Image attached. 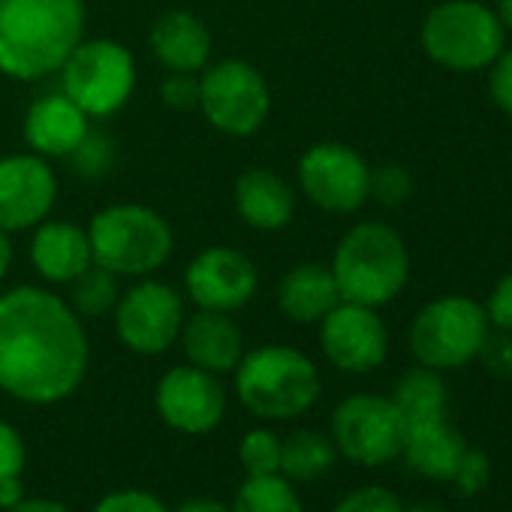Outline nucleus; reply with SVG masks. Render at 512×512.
Returning <instances> with one entry per match:
<instances>
[{"instance_id": "nucleus-1", "label": "nucleus", "mask_w": 512, "mask_h": 512, "mask_svg": "<svg viewBox=\"0 0 512 512\" xmlns=\"http://www.w3.org/2000/svg\"><path fill=\"white\" fill-rule=\"evenodd\" d=\"M82 317L43 287L0 296V392L25 404H58L88 374Z\"/></svg>"}, {"instance_id": "nucleus-2", "label": "nucleus", "mask_w": 512, "mask_h": 512, "mask_svg": "<svg viewBox=\"0 0 512 512\" xmlns=\"http://www.w3.org/2000/svg\"><path fill=\"white\" fill-rule=\"evenodd\" d=\"M85 40L82 0H0V73L37 82Z\"/></svg>"}, {"instance_id": "nucleus-3", "label": "nucleus", "mask_w": 512, "mask_h": 512, "mask_svg": "<svg viewBox=\"0 0 512 512\" xmlns=\"http://www.w3.org/2000/svg\"><path fill=\"white\" fill-rule=\"evenodd\" d=\"M329 269L341 302L383 308L398 299L410 281V253L398 229L365 220L344 232Z\"/></svg>"}, {"instance_id": "nucleus-4", "label": "nucleus", "mask_w": 512, "mask_h": 512, "mask_svg": "<svg viewBox=\"0 0 512 512\" xmlns=\"http://www.w3.org/2000/svg\"><path fill=\"white\" fill-rule=\"evenodd\" d=\"M320 389L317 365L296 347H256L235 365V395L260 419H296L317 404Z\"/></svg>"}, {"instance_id": "nucleus-5", "label": "nucleus", "mask_w": 512, "mask_h": 512, "mask_svg": "<svg viewBox=\"0 0 512 512\" xmlns=\"http://www.w3.org/2000/svg\"><path fill=\"white\" fill-rule=\"evenodd\" d=\"M94 263L118 278H145L172 256V226L148 205H109L88 226Z\"/></svg>"}, {"instance_id": "nucleus-6", "label": "nucleus", "mask_w": 512, "mask_h": 512, "mask_svg": "<svg viewBox=\"0 0 512 512\" xmlns=\"http://www.w3.org/2000/svg\"><path fill=\"white\" fill-rule=\"evenodd\" d=\"M422 49L443 70L476 73L506 49V31L482 0H443L422 22Z\"/></svg>"}, {"instance_id": "nucleus-7", "label": "nucleus", "mask_w": 512, "mask_h": 512, "mask_svg": "<svg viewBox=\"0 0 512 512\" xmlns=\"http://www.w3.org/2000/svg\"><path fill=\"white\" fill-rule=\"evenodd\" d=\"M488 335L491 323L479 302L470 296H440L413 317L410 350L425 368L458 371L479 359Z\"/></svg>"}, {"instance_id": "nucleus-8", "label": "nucleus", "mask_w": 512, "mask_h": 512, "mask_svg": "<svg viewBox=\"0 0 512 512\" xmlns=\"http://www.w3.org/2000/svg\"><path fill=\"white\" fill-rule=\"evenodd\" d=\"M136 88V61L115 40H82L61 67V91L88 115H115Z\"/></svg>"}, {"instance_id": "nucleus-9", "label": "nucleus", "mask_w": 512, "mask_h": 512, "mask_svg": "<svg viewBox=\"0 0 512 512\" xmlns=\"http://www.w3.org/2000/svg\"><path fill=\"white\" fill-rule=\"evenodd\" d=\"M199 112L226 136H253L272 112V94L260 70L229 58L202 70Z\"/></svg>"}, {"instance_id": "nucleus-10", "label": "nucleus", "mask_w": 512, "mask_h": 512, "mask_svg": "<svg viewBox=\"0 0 512 512\" xmlns=\"http://www.w3.org/2000/svg\"><path fill=\"white\" fill-rule=\"evenodd\" d=\"M329 431L338 455H344L353 464L383 467L401 458L404 419L392 404V398L386 395H374V392L347 395L332 410Z\"/></svg>"}, {"instance_id": "nucleus-11", "label": "nucleus", "mask_w": 512, "mask_h": 512, "mask_svg": "<svg viewBox=\"0 0 512 512\" xmlns=\"http://www.w3.org/2000/svg\"><path fill=\"white\" fill-rule=\"evenodd\" d=\"M299 184L317 208L329 214H353L371 199V166L350 145L320 142L302 154Z\"/></svg>"}, {"instance_id": "nucleus-12", "label": "nucleus", "mask_w": 512, "mask_h": 512, "mask_svg": "<svg viewBox=\"0 0 512 512\" xmlns=\"http://www.w3.org/2000/svg\"><path fill=\"white\" fill-rule=\"evenodd\" d=\"M112 317L115 335L124 347L139 356H160L181 335L184 302L169 284L142 281L118 299Z\"/></svg>"}, {"instance_id": "nucleus-13", "label": "nucleus", "mask_w": 512, "mask_h": 512, "mask_svg": "<svg viewBox=\"0 0 512 512\" xmlns=\"http://www.w3.org/2000/svg\"><path fill=\"white\" fill-rule=\"evenodd\" d=\"M320 347L338 371L368 374L389 356V329L377 308L338 302L320 320Z\"/></svg>"}, {"instance_id": "nucleus-14", "label": "nucleus", "mask_w": 512, "mask_h": 512, "mask_svg": "<svg viewBox=\"0 0 512 512\" xmlns=\"http://www.w3.org/2000/svg\"><path fill=\"white\" fill-rule=\"evenodd\" d=\"M157 413L178 434H211L226 413V392L217 374L196 365L169 368L157 383Z\"/></svg>"}, {"instance_id": "nucleus-15", "label": "nucleus", "mask_w": 512, "mask_h": 512, "mask_svg": "<svg viewBox=\"0 0 512 512\" xmlns=\"http://www.w3.org/2000/svg\"><path fill=\"white\" fill-rule=\"evenodd\" d=\"M184 287L199 308L232 314L256 296L260 275H256L250 256L235 247L217 244L193 256L184 272Z\"/></svg>"}, {"instance_id": "nucleus-16", "label": "nucleus", "mask_w": 512, "mask_h": 512, "mask_svg": "<svg viewBox=\"0 0 512 512\" xmlns=\"http://www.w3.org/2000/svg\"><path fill=\"white\" fill-rule=\"evenodd\" d=\"M58 196V178L46 157L13 154L0 160V229L22 232L40 226Z\"/></svg>"}, {"instance_id": "nucleus-17", "label": "nucleus", "mask_w": 512, "mask_h": 512, "mask_svg": "<svg viewBox=\"0 0 512 512\" xmlns=\"http://www.w3.org/2000/svg\"><path fill=\"white\" fill-rule=\"evenodd\" d=\"M88 130V115L64 91L34 100L25 115V142L40 157H70Z\"/></svg>"}, {"instance_id": "nucleus-18", "label": "nucleus", "mask_w": 512, "mask_h": 512, "mask_svg": "<svg viewBox=\"0 0 512 512\" xmlns=\"http://www.w3.org/2000/svg\"><path fill=\"white\" fill-rule=\"evenodd\" d=\"M178 338L184 344L187 362L211 374L235 371V365L244 356V335L238 323L223 311L199 308L193 317H184Z\"/></svg>"}, {"instance_id": "nucleus-19", "label": "nucleus", "mask_w": 512, "mask_h": 512, "mask_svg": "<svg viewBox=\"0 0 512 512\" xmlns=\"http://www.w3.org/2000/svg\"><path fill=\"white\" fill-rule=\"evenodd\" d=\"M34 229L31 263L49 284H70L94 263L88 229L70 220H43Z\"/></svg>"}, {"instance_id": "nucleus-20", "label": "nucleus", "mask_w": 512, "mask_h": 512, "mask_svg": "<svg viewBox=\"0 0 512 512\" xmlns=\"http://www.w3.org/2000/svg\"><path fill=\"white\" fill-rule=\"evenodd\" d=\"M232 202L238 217L250 229L260 232H278L296 214V193L287 184V178H281L275 169H260V166L238 175Z\"/></svg>"}, {"instance_id": "nucleus-21", "label": "nucleus", "mask_w": 512, "mask_h": 512, "mask_svg": "<svg viewBox=\"0 0 512 512\" xmlns=\"http://www.w3.org/2000/svg\"><path fill=\"white\" fill-rule=\"evenodd\" d=\"M467 446L470 443L464 440V434L446 416V419H434V422L407 425L401 458L416 476H422L428 482H452Z\"/></svg>"}, {"instance_id": "nucleus-22", "label": "nucleus", "mask_w": 512, "mask_h": 512, "mask_svg": "<svg viewBox=\"0 0 512 512\" xmlns=\"http://www.w3.org/2000/svg\"><path fill=\"white\" fill-rule=\"evenodd\" d=\"M148 46L169 73H202L211 58V34L193 13L172 10L151 28Z\"/></svg>"}, {"instance_id": "nucleus-23", "label": "nucleus", "mask_w": 512, "mask_h": 512, "mask_svg": "<svg viewBox=\"0 0 512 512\" xmlns=\"http://www.w3.org/2000/svg\"><path fill=\"white\" fill-rule=\"evenodd\" d=\"M338 302H341V293H338L335 275L329 266H320V263H302L290 269L278 284V305L284 317L302 326L320 323Z\"/></svg>"}, {"instance_id": "nucleus-24", "label": "nucleus", "mask_w": 512, "mask_h": 512, "mask_svg": "<svg viewBox=\"0 0 512 512\" xmlns=\"http://www.w3.org/2000/svg\"><path fill=\"white\" fill-rule=\"evenodd\" d=\"M389 398L398 407V413L404 419V428L449 416V389H446L443 371H434V368H425V365H416V368L404 371Z\"/></svg>"}, {"instance_id": "nucleus-25", "label": "nucleus", "mask_w": 512, "mask_h": 512, "mask_svg": "<svg viewBox=\"0 0 512 512\" xmlns=\"http://www.w3.org/2000/svg\"><path fill=\"white\" fill-rule=\"evenodd\" d=\"M338 461V449L332 437L320 431H293L281 440V476L290 482H314L326 476Z\"/></svg>"}, {"instance_id": "nucleus-26", "label": "nucleus", "mask_w": 512, "mask_h": 512, "mask_svg": "<svg viewBox=\"0 0 512 512\" xmlns=\"http://www.w3.org/2000/svg\"><path fill=\"white\" fill-rule=\"evenodd\" d=\"M229 509L232 512H305L293 482L281 473L247 476L238 485Z\"/></svg>"}, {"instance_id": "nucleus-27", "label": "nucleus", "mask_w": 512, "mask_h": 512, "mask_svg": "<svg viewBox=\"0 0 512 512\" xmlns=\"http://www.w3.org/2000/svg\"><path fill=\"white\" fill-rule=\"evenodd\" d=\"M70 287V308L82 317V320H94V317H106L115 311L121 293H118V275L91 263L76 281L67 284Z\"/></svg>"}, {"instance_id": "nucleus-28", "label": "nucleus", "mask_w": 512, "mask_h": 512, "mask_svg": "<svg viewBox=\"0 0 512 512\" xmlns=\"http://www.w3.org/2000/svg\"><path fill=\"white\" fill-rule=\"evenodd\" d=\"M238 461L250 476L281 473V437L269 428H253L238 443Z\"/></svg>"}, {"instance_id": "nucleus-29", "label": "nucleus", "mask_w": 512, "mask_h": 512, "mask_svg": "<svg viewBox=\"0 0 512 512\" xmlns=\"http://www.w3.org/2000/svg\"><path fill=\"white\" fill-rule=\"evenodd\" d=\"M368 196H374L380 205H401L413 196V178L404 166L398 163H383L377 169H371V184H368Z\"/></svg>"}, {"instance_id": "nucleus-30", "label": "nucleus", "mask_w": 512, "mask_h": 512, "mask_svg": "<svg viewBox=\"0 0 512 512\" xmlns=\"http://www.w3.org/2000/svg\"><path fill=\"white\" fill-rule=\"evenodd\" d=\"M332 512H404V503L386 485H362L344 494Z\"/></svg>"}, {"instance_id": "nucleus-31", "label": "nucleus", "mask_w": 512, "mask_h": 512, "mask_svg": "<svg viewBox=\"0 0 512 512\" xmlns=\"http://www.w3.org/2000/svg\"><path fill=\"white\" fill-rule=\"evenodd\" d=\"M488 482H491V455L482 446H467L461 461H458V470L452 476V485L461 494L473 497V494L485 491Z\"/></svg>"}, {"instance_id": "nucleus-32", "label": "nucleus", "mask_w": 512, "mask_h": 512, "mask_svg": "<svg viewBox=\"0 0 512 512\" xmlns=\"http://www.w3.org/2000/svg\"><path fill=\"white\" fill-rule=\"evenodd\" d=\"M70 157H73L76 169L85 178H103L112 169V163H115V148H112V142L106 136L88 130V136L82 139V145Z\"/></svg>"}, {"instance_id": "nucleus-33", "label": "nucleus", "mask_w": 512, "mask_h": 512, "mask_svg": "<svg viewBox=\"0 0 512 512\" xmlns=\"http://www.w3.org/2000/svg\"><path fill=\"white\" fill-rule=\"evenodd\" d=\"M91 512H169L163 506L160 497H154L151 491L142 488H124V491H112L106 494Z\"/></svg>"}, {"instance_id": "nucleus-34", "label": "nucleus", "mask_w": 512, "mask_h": 512, "mask_svg": "<svg viewBox=\"0 0 512 512\" xmlns=\"http://www.w3.org/2000/svg\"><path fill=\"white\" fill-rule=\"evenodd\" d=\"M479 362L497 380H512V332L491 329L488 341L479 350Z\"/></svg>"}, {"instance_id": "nucleus-35", "label": "nucleus", "mask_w": 512, "mask_h": 512, "mask_svg": "<svg viewBox=\"0 0 512 512\" xmlns=\"http://www.w3.org/2000/svg\"><path fill=\"white\" fill-rule=\"evenodd\" d=\"M488 97L491 103L512 118V49H503L488 67Z\"/></svg>"}, {"instance_id": "nucleus-36", "label": "nucleus", "mask_w": 512, "mask_h": 512, "mask_svg": "<svg viewBox=\"0 0 512 512\" xmlns=\"http://www.w3.org/2000/svg\"><path fill=\"white\" fill-rule=\"evenodd\" d=\"M25 461H28V449L22 434L10 422L0 419V482L22 476Z\"/></svg>"}, {"instance_id": "nucleus-37", "label": "nucleus", "mask_w": 512, "mask_h": 512, "mask_svg": "<svg viewBox=\"0 0 512 512\" xmlns=\"http://www.w3.org/2000/svg\"><path fill=\"white\" fill-rule=\"evenodd\" d=\"M160 97L169 109H199V79L196 73H169L160 85Z\"/></svg>"}, {"instance_id": "nucleus-38", "label": "nucleus", "mask_w": 512, "mask_h": 512, "mask_svg": "<svg viewBox=\"0 0 512 512\" xmlns=\"http://www.w3.org/2000/svg\"><path fill=\"white\" fill-rule=\"evenodd\" d=\"M485 317L491 329L497 332H512V272H506L488 293L485 299Z\"/></svg>"}, {"instance_id": "nucleus-39", "label": "nucleus", "mask_w": 512, "mask_h": 512, "mask_svg": "<svg viewBox=\"0 0 512 512\" xmlns=\"http://www.w3.org/2000/svg\"><path fill=\"white\" fill-rule=\"evenodd\" d=\"M25 500V485H22V476H13V479H4L0 482V509H13L16 503Z\"/></svg>"}, {"instance_id": "nucleus-40", "label": "nucleus", "mask_w": 512, "mask_h": 512, "mask_svg": "<svg viewBox=\"0 0 512 512\" xmlns=\"http://www.w3.org/2000/svg\"><path fill=\"white\" fill-rule=\"evenodd\" d=\"M7 512H70L64 503L58 500H46V497H25L22 503H16L13 509Z\"/></svg>"}, {"instance_id": "nucleus-41", "label": "nucleus", "mask_w": 512, "mask_h": 512, "mask_svg": "<svg viewBox=\"0 0 512 512\" xmlns=\"http://www.w3.org/2000/svg\"><path fill=\"white\" fill-rule=\"evenodd\" d=\"M175 512H232V509L214 497H193V500H184Z\"/></svg>"}, {"instance_id": "nucleus-42", "label": "nucleus", "mask_w": 512, "mask_h": 512, "mask_svg": "<svg viewBox=\"0 0 512 512\" xmlns=\"http://www.w3.org/2000/svg\"><path fill=\"white\" fill-rule=\"evenodd\" d=\"M13 266V241H10V232L0 229V278H4Z\"/></svg>"}, {"instance_id": "nucleus-43", "label": "nucleus", "mask_w": 512, "mask_h": 512, "mask_svg": "<svg viewBox=\"0 0 512 512\" xmlns=\"http://www.w3.org/2000/svg\"><path fill=\"white\" fill-rule=\"evenodd\" d=\"M494 13H497V19H500L503 31H506V34H512V0H497Z\"/></svg>"}, {"instance_id": "nucleus-44", "label": "nucleus", "mask_w": 512, "mask_h": 512, "mask_svg": "<svg viewBox=\"0 0 512 512\" xmlns=\"http://www.w3.org/2000/svg\"><path fill=\"white\" fill-rule=\"evenodd\" d=\"M404 512H443L437 503H431V500H422V503H413V506H404Z\"/></svg>"}]
</instances>
